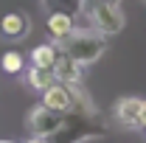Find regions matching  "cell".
I'll return each mask as SVG.
<instances>
[{"label":"cell","instance_id":"1","mask_svg":"<svg viewBox=\"0 0 146 143\" xmlns=\"http://www.w3.org/2000/svg\"><path fill=\"white\" fill-rule=\"evenodd\" d=\"M62 51L70 56L76 65L87 68L93 62H98L101 54L107 51V36L93 31V28H76L65 42H62Z\"/></svg>","mask_w":146,"mask_h":143},{"label":"cell","instance_id":"2","mask_svg":"<svg viewBox=\"0 0 146 143\" xmlns=\"http://www.w3.org/2000/svg\"><path fill=\"white\" fill-rule=\"evenodd\" d=\"M82 14L90 20V28L104 36H115L124 31V14L118 9V3L110 0H82Z\"/></svg>","mask_w":146,"mask_h":143},{"label":"cell","instance_id":"3","mask_svg":"<svg viewBox=\"0 0 146 143\" xmlns=\"http://www.w3.org/2000/svg\"><path fill=\"white\" fill-rule=\"evenodd\" d=\"M62 124H65V112H54V109H48L45 104H36V107L28 112V118H25L28 132H31V135H39V138L56 135V132L62 129Z\"/></svg>","mask_w":146,"mask_h":143},{"label":"cell","instance_id":"4","mask_svg":"<svg viewBox=\"0 0 146 143\" xmlns=\"http://www.w3.org/2000/svg\"><path fill=\"white\" fill-rule=\"evenodd\" d=\"M42 104L54 112H70L76 104V84L54 81L48 90H42Z\"/></svg>","mask_w":146,"mask_h":143},{"label":"cell","instance_id":"5","mask_svg":"<svg viewBox=\"0 0 146 143\" xmlns=\"http://www.w3.org/2000/svg\"><path fill=\"white\" fill-rule=\"evenodd\" d=\"M76 28L79 25H76L73 14H68V11H51L48 14V34H51V39H54L56 45H62Z\"/></svg>","mask_w":146,"mask_h":143},{"label":"cell","instance_id":"6","mask_svg":"<svg viewBox=\"0 0 146 143\" xmlns=\"http://www.w3.org/2000/svg\"><path fill=\"white\" fill-rule=\"evenodd\" d=\"M51 70H54L56 81H62V84H79V81H82V70H84V68H82V65H76L65 51H59Z\"/></svg>","mask_w":146,"mask_h":143},{"label":"cell","instance_id":"7","mask_svg":"<svg viewBox=\"0 0 146 143\" xmlns=\"http://www.w3.org/2000/svg\"><path fill=\"white\" fill-rule=\"evenodd\" d=\"M28 31H31V25H28V17L23 11H9L0 17V34L6 39H23Z\"/></svg>","mask_w":146,"mask_h":143},{"label":"cell","instance_id":"8","mask_svg":"<svg viewBox=\"0 0 146 143\" xmlns=\"http://www.w3.org/2000/svg\"><path fill=\"white\" fill-rule=\"evenodd\" d=\"M138 112H141V98H135V95L118 98L115 101V109H112V115L124 126H129V129H138Z\"/></svg>","mask_w":146,"mask_h":143},{"label":"cell","instance_id":"9","mask_svg":"<svg viewBox=\"0 0 146 143\" xmlns=\"http://www.w3.org/2000/svg\"><path fill=\"white\" fill-rule=\"evenodd\" d=\"M25 81H28V87H31V90L42 93V90H48L56 81V76H54L51 68H36V65H31V68L25 70Z\"/></svg>","mask_w":146,"mask_h":143},{"label":"cell","instance_id":"10","mask_svg":"<svg viewBox=\"0 0 146 143\" xmlns=\"http://www.w3.org/2000/svg\"><path fill=\"white\" fill-rule=\"evenodd\" d=\"M56 54H59L56 42H42V45H36L31 51V65H36V68H54Z\"/></svg>","mask_w":146,"mask_h":143},{"label":"cell","instance_id":"11","mask_svg":"<svg viewBox=\"0 0 146 143\" xmlns=\"http://www.w3.org/2000/svg\"><path fill=\"white\" fill-rule=\"evenodd\" d=\"M0 68L3 73H9V76H17V73L25 70V59L20 51H6V54L0 56Z\"/></svg>","mask_w":146,"mask_h":143},{"label":"cell","instance_id":"12","mask_svg":"<svg viewBox=\"0 0 146 143\" xmlns=\"http://www.w3.org/2000/svg\"><path fill=\"white\" fill-rule=\"evenodd\" d=\"M138 129H146V98H141V112H138Z\"/></svg>","mask_w":146,"mask_h":143},{"label":"cell","instance_id":"13","mask_svg":"<svg viewBox=\"0 0 146 143\" xmlns=\"http://www.w3.org/2000/svg\"><path fill=\"white\" fill-rule=\"evenodd\" d=\"M25 143H54V140H51V138H39V135H31V138H28Z\"/></svg>","mask_w":146,"mask_h":143},{"label":"cell","instance_id":"14","mask_svg":"<svg viewBox=\"0 0 146 143\" xmlns=\"http://www.w3.org/2000/svg\"><path fill=\"white\" fill-rule=\"evenodd\" d=\"M0 143H14V140H0Z\"/></svg>","mask_w":146,"mask_h":143},{"label":"cell","instance_id":"15","mask_svg":"<svg viewBox=\"0 0 146 143\" xmlns=\"http://www.w3.org/2000/svg\"><path fill=\"white\" fill-rule=\"evenodd\" d=\"M110 3H121V0H110Z\"/></svg>","mask_w":146,"mask_h":143},{"label":"cell","instance_id":"16","mask_svg":"<svg viewBox=\"0 0 146 143\" xmlns=\"http://www.w3.org/2000/svg\"><path fill=\"white\" fill-rule=\"evenodd\" d=\"M143 3H146V0H143Z\"/></svg>","mask_w":146,"mask_h":143}]
</instances>
